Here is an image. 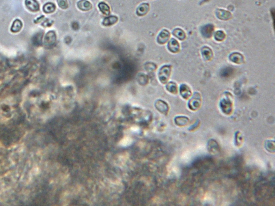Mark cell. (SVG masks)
Here are the masks:
<instances>
[{
	"label": "cell",
	"mask_w": 275,
	"mask_h": 206,
	"mask_svg": "<svg viewBox=\"0 0 275 206\" xmlns=\"http://www.w3.org/2000/svg\"><path fill=\"white\" fill-rule=\"evenodd\" d=\"M57 40V36L55 31H50L48 32L44 37V43L45 46L47 47H51L55 45Z\"/></svg>",
	"instance_id": "obj_1"
},
{
	"label": "cell",
	"mask_w": 275,
	"mask_h": 206,
	"mask_svg": "<svg viewBox=\"0 0 275 206\" xmlns=\"http://www.w3.org/2000/svg\"><path fill=\"white\" fill-rule=\"evenodd\" d=\"M170 67L169 66H164V67H162L160 70L159 74H158L159 79L161 82L164 83L167 82L170 76Z\"/></svg>",
	"instance_id": "obj_2"
},
{
	"label": "cell",
	"mask_w": 275,
	"mask_h": 206,
	"mask_svg": "<svg viewBox=\"0 0 275 206\" xmlns=\"http://www.w3.org/2000/svg\"><path fill=\"white\" fill-rule=\"evenodd\" d=\"M195 95V96L190 101L189 103L190 108H191L192 110H197V108H199L200 105V94L198 93H196Z\"/></svg>",
	"instance_id": "obj_3"
},
{
	"label": "cell",
	"mask_w": 275,
	"mask_h": 206,
	"mask_svg": "<svg viewBox=\"0 0 275 206\" xmlns=\"http://www.w3.org/2000/svg\"><path fill=\"white\" fill-rule=\"evenodd\" d=\"M25 3L29 10L36 12L39 10V3L36 0H25Z\"/></svg>",
	"instance_id": "obj_4"
},
{
	"label": "cell",
	"mask_w": 275,
	"mask_h": 206,
	"mask_svg": "<svg viewBox=\"0 0 275 206\" xmlns=\"http://www.w3.org/2000/svg\"><path fill=\"white\" fill-rule=\"evenodd\" d=\"M232 103L229 99H223L220 103L221 108H222L223 112L229 114L232 111Z\"/></svg>",
	"instance_id": "obj_5"
},
{
	"label": "cell",
	"mask_w": 275,
	"mask_h": 206,
	"mask_svg": "<svg viewBox=\"0 0 275 206\" xmlns=\"http://www.w3.org/2000/svg\"><path fill=\"white\" fill-rule=\"evenodd\" d=\"M213 30L214 26L212 24H208L203 27L201 30V32L203 36L205 37V38H210L213 33Z\"/></svg>",
	"instance_id": "obj_6"
},
{
	"label": "cell",
	"mask_w": 275,
	"mask_h": 206,
	"mask_svg": "<svg viewBox=\"0 0 275 206\" xmlns=\"http://www.w3.org/2000/svg\"><path fill=\"white\" fill-rule=\"evenodd\" d=\"M170 37V34L166 30L161 31L158 37V42L159 44H164L168 41Z\"/></svg>",
	"instance_id": "obj_7"
},
{
	"label": "cell",
	"mask_w": 275,
	"mask_h": 206,
	"mask_svg": "<svg viewBox=\"0 0 275 206\" xmlns=\"http://www.w3.org/2000/svg\"><path fill=\"white\" fill-rule=\"evenodd\" d=\"M78 8L82 11H88L92 8V4L87 0H80L78 2Z\"/></svg>",
	"instance_id": "obj_8"
},
{
	"label": "cell",
	"mask_w": 275,
	"mask_h": 206,
	"mask_svg": "<svg viewBox=\"0 0 275 206\" xmlns=\"http://www.w3.org/2000/svg\"><path fill=\"white\" fill-rule=\"evenodd\" d=\"M149 6L147 3H143L140 4L137 10V14L139 16L145 15L149 11Z\"/></svg>",
	"instance_id": "obj_9"
},
{
	"label": "cell",
	"mask_w": 275,
	"mask_h": 206,
	"mask_svg": "<svg viewBox=\"0 0 275 206\" xmlns=\"http://www.w3.org/2000/svg\"><path fill=\"white\" fill-rule=\"evenodd\" d=\"M180 93L184 99H188L191 95L190 88L185 84H182L180 87Z\"/></svg>",
	"instance_id": "obj_10"
},
{
	"label": "cell",
	"mask_w": 275,
	"mask_h": 206,
	"mask_svg": "<svg viewBox=\"0 0 275 206\" xmlns=\"http://www.w3.org/2000/svg\"><path fill=\"white\" fill-rule=\"evenodd\" d=\"M217 16L218 18H220L223 20H227L231 18L232 15L231 13L224 10L219 9L217 11Z\"/></svg>",
	"instance_id": "obj_11"
},
{
	"label": "cell",
	"mask_w": 275,
	"mask_h": 206,
	"mask_svg": "<svg viewBox=\"0 0 275 206\" xmlns=\"http://www.w3.org/2000/svg\"><path fill=\"white\" fill-rule=\"evenodd\" d=\"M168 47L169 51L173 53H176L179 51V45L175 39H172L168 43Z\"/></svg>",
	"instance_id": "obj_12"
},
{
	"label": "cell",
	"mask_w": 275,
	"mask_h": 206,
	"mask_svg": "<svg viewBox=\"0 0 275 206\" xmlns=\"http://www.w3.org/2000/svg\"><path fill=\"white\" fill-rule=\"evenodd\" d=\"M118 21V18L115 16H111L108 17H106L103 21V25L104 26H111L116 23Z\"/></svg>",
	"instance_id": "obj_13"
},
{
	"label": "cell",
	"mask_w": 275,
	"mask_h": 206,
	"mask_svg": "<svg viewBox=\"0 0 275 206\" xmlns=\"http://www.w3.org/2000/svg\"><path fill=\"white\" fill-rule=\"evenodd\" d=\"M229 59L232 61L238 64H240L244 62V57L239 53H234L231 54Z\"/></svg>",
	"instance_id": "obj_14"
},
{
	"label": "cell",
	"mask_w": 275,
	"mask_h": 206,
	"mask_svg": "<svg viewBox=\"0 0 275 206\" xmlns=\"http://www.w3.org/2000/svg\"><path fill=\"white\" fill-rule=\"evenodd\" d=\"M23 24L19 19H16L13 23V25L11 27V31L13 33H16L20 31L21 28H22Z\"/></svg>",
	"instance_id": "obj_15"
},
{
	"label": "cell",
	"mask_w": 275,
	"mask_h": 206,
	"mask_svg": "<svg viewBox=\"0 0 275 206\" xmlns=\"http://www.w3.org/2000/svg\"><path fill=\"white\" fill-rule=\"evenodd\" d=\"M56 9L55 4L52 3H47L43 7V11L46 13H53Z\"/></svg>",
	"instance_id": "obj_16"
},
{
	"label": "cell",
	"mask_w": 275,
	"mask_h": 206,
	"mask_svg": "<svg viewBox=\"0 0 275 206\" xmlns=\"http://www.w3.org/2000/svg\"><path fill=\"white\" fill-rule=\"evenodd\" d=\"M99 8L100 11L104 15H109V14H110V7H109V5L107 4V3H105L104 2H102L99 3Z\"/></svg>",
	"instance_id": "obj_17"
},
{
	"label": "cell",
	"mask_w": 275,
	"mask_h": 206,
	"mask_svg": "<svg viewBox=\"0 0 275 206\" xmlns=\"http://www.w3.org/2000/svg\"><path fill=\"white\" fill-rule=\"evenodd\" d=\"M233 73V69L231 67H225L220 71L221 76L229 77Z\"/></svg>",
	"instance_id": "obj_18"
},
{
	"label": "cell",
	"mask_w": 275,
	"mask_h": 206,
	"mask_svg": "<svg viewBox=\"0 0 275 206\" xmlns=\"http://www.w3.org/2000/svg\"><path fill=\"white\" fill-rule=\"evenodd\" d=\"M203 55L206 60H210L212 56V53L211 49L208 47H204L202 50Z\"/></svg>",
	"instance_id": "obj_19"
},
{
	"label": "cell",
	"mask_w": 275,
	"mask_h": 206,
	"mask_svg": "<svg viewBox=\"0 0 275 206\" xmlns=\"http://www.w3.org/2000/svg\"><path fill=\"white\" fill-rule=\"evenodd\" d=\"M173 34L180 40H183L185 37V34L184 31L180 28L175 29L173 31Z\"/></svg>",
	"instance_id": "obj_20"
},
{
	"label": "cell",
	"mask_w": 275,
	"mask_h": 206,
	"mask_svg": "<svg viewBox=\"0 0 275 206\" xmlns=\"http://www.w3.org/2000/svg\"><path fill=\"white\" fill-rule=\"evenodd\" d=\"M167 89L173 93H177L176 84L174 82L169 83L168 85H167Z\"/></svg>",
	"instance_id": "obj_21"
},
{
	"label": "cell",
	"mask_w": 275,
	"mask_h": 206,
	"mask_svg": "<svg viewBox=\"0 0 275 206\" xmlns=\"http://www.w3.org/2000/svg\"><path fill=\"white\" fill-rule=\"evenodd\" d=\"M215 39L218 41H221L225 38V34L223 31H218L215 33Z\"/></svg>",
	"instance_id": "obj_22"
},
{
	"label": "cell",
	"mask_w": 275,
	"mask_h": 206,
	"mask_svg": "<svg viewBox=\"0 0 275 206\" xmlns=\"http://www.w3.org/2000/svg\"><path fill=\"white\" fill-rule=\"evenodd\" d=\"M58 4L60 8L63 9H67L68 7V3L67 0H57Z\"/></svg>",
	"instance_id": "obj_23"
},
{
	"label": "cell",
	"mask_w": 275,
	"mask_h": 206,
	"mask_svg": "<svg viewBox=\"0 0 275 206\" xmlns=\"http://www.w3.org/2000/svg\"><path fill=\"white\" fill-rule=\"evenodd\" d=\"M34 39H33L34 40V44L36 45V44H38V45H40L42 44V36L40 35V34H37L36 36L34 37Z\"/></svg>",
	"instance_id": "obj_24"
},
{
	"label": "cell",
	"mask_w": 275,
	"mask_h": 206,
	"mask_svg": "<svg viewBox=\"0 0 275 206\" xmlns=\"http://www.w3.org/2000/svg\"><path fill=\"white\" fill-rule=\"evenodd\" d=\"M150 64H148V67H146V69L148 71H150V70L152 71V70L155 69V65L153 63H150Z\"/></svg>",
	"instance_id": "obj_25"
},
{
	"label": "cell",
	"mask_w": 275,
	"mask_h": 206,
	"mask_svg": "<svg viewBox=\"0 0 275 206\" xmlns=\"http://www.w3.org/2000/svg\"><path fill=\"white\" fill-rule=\"evenodd\" d=\"M44 22V24H43V25H44V26H50L52 24V22H49V19H46Z\"/></svg>",
	"instance_id": "obj_26"
}]
</instances>
